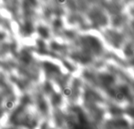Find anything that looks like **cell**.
Masks as SVG:
<instances>
[{
    "label": "cell",
    "mask_w": 134,
    "mask_h": 129,
    "mask_svg": "<svg viewBox=\"0 0 134 129\" xmlns=\"http://www.w3.org/2000/svg\"><path fill=\"white\" fill-rule=\"evenodd\" d=\"M38 31H39V33H40V35H42V36H47V31H46V29L45 28H39L38 29Z\"/></svg>",
    "instance_id": "cell-1"
}]
</instances>
